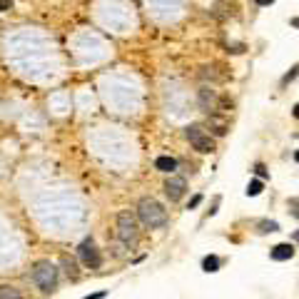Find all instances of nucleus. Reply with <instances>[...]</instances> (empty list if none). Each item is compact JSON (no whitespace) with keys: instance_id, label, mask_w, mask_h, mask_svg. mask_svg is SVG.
<instances>
[{"instance_id":"f257e3e1","label":"nucleus","mask_w":299,"mask_h":299,"mask_svg":"<svg viewBox=\"0 0 299 299\" xmlns=\"http://www.w3.org/2000/svg\"><path fill=\"white\" fill-rule=\"evenodd\" d=\"M137 217H140V222L145 224V227H150V230H160V227H165V224H167V209L157 200H152V197H142L140 200Z\"/></svg>"},{"instance_id":"f03ea898","label":"nucleus","mask_w":299,"mask_h":299,"mask_svg":"<svg viewBox=\"0 0 299 299\" xmlns=\"http://www.w3.org/2000/svg\"><path fill=\"white\" fill-rule=\"evenodd\" d=\"M32 282L40 287L43 292H53L55 284H58V267L53 265L50 259H43L37 262L35 269H32Z\"/></svg>"},{"instance_id":"7ed1b4c3","label":"nucleus","mask_w":299,"mask_h":299,"mask_svg":"<svg viewBox=\"0 0 299 299\" xmlns=\"http://www.w3.org/2000/svg\"><path fill=\"white\" fill-rule=\"evenodd\" d=\"M137 222H135V214L132 212H120L118 214V239L125 242V244H135L137 242Z\"/></svg>"},{"instance_id":"20e7f679","label":"nucleus","mask_w":299,"mask_h":299,"mask_svg":"<svg viewBox=\"0 0 299 299\" xmlns=\"http://www.w3.org/2000/svg\"><path fill=\"white\" fill-rule=\"evenodd\" d=\"M184 135H187V140H190V145L197 150V152H205L207 155V152H212V150H214V140L200 125H190V127L184 130Z\"/></svg>"},{"instance_id":"39448f33","label":"nucleus","mask_w":299,"mask_h":299,"mask_svg":"<svg viewBox=\"0 0 299 299\" xmlns=\"http://www.w3.org/2000/svg\"><path fill=\"white\" fill-rule=\"evenodd\" d=\"M78 254H80V259H83V265L90 267V269H97V267L102 265L100 252L95 249V242H92V239H85V242L78 247Z\"/></svg>"},{"instance_id":"423d86ee","label":"nucleus","mask_w":299,"mask_h":299,"mask_svg":"<svg viewBox=\"0 0 299 299\" xmlns=\"http://www.w3.org/2000/svg\"><path fill=\"white\" fill-rule=\"evenodd\" d=\"M184 192H187V182H184L182 177H170V179L165 182V195L170 197V202L182 200Z\"/></svg>"},{"instance_id":"0eeeda50","label":"nucleus","mask_w":299,"mask_h":299,"mask_svg":"<svg viewBox=\"0 0 299 299\" xmlns=\"http://www.w3.org/2000/svg\"><path fill=\"white\" fill-rule=\"evenodd\" d=\"M272 259L274 262H284V259H292L294 257V247L289 244V242H284V244H277V247H272Z\"/></svg>"},{"instance_id":"6e6552de","label":"nucleus","mask_w":299,"mask_h":299,"mask_svg":"<svg viewBox=\"0 0 299 299\" xmlns=\"http://www.w3.org/2000/svg\"><path fill=\"white\" fill-rule=\"evenodd\" d=\"M155 167H157L160 172H175V170H177V160L170 157V155H160V157L155 160Z\"/></svg>"},{"instance_id":"1a4fd4ad","label":"nucleus","mask_w":299,"mask_h":299,"mask_svg":"<svg viewBox=\"0 0 299 299\" xmlns=\"http://www.w3.org/2000/svg\"><path fill=\"white\" fill-rule=\"evenodd\" d=\"M200 105L209 112V110H214V105H217V97H214V92L209 90V88H202L200 90Z\"/></svg>"},{"instance_id":"9d476101","label":"nucleus","mask_w":299,"mask_h":299,"mask_svg":"<svg viewBox=\"0 0 299 299\" xmlns=\"http://www.w3.org/2000/svg\"><path fill=\"white\" fill-rule=\"evenodd\" d=\"M209 127L214 130V135H224V132H227V122H224L222 118H217V115H209Z\"/></svg>"},{"instance_id":"9b49d317","label":"nucleus","mask_w":299,"mask_h":299,"mask_svg":"<svg viewBox=\"0 0 299 299\" xmlns=\"http://www.w3.org/2000/svg\"><path fill=\"white\" fill-rule=\"evenodd\" d=\"M219 265H222V262H219V257H214V254H209V257L202 259V269H205V272H217Z\"/></svg>"},{"instance_id":"f8f14e48","label":"nucleus","mask_w":299,"mask_h":299,"mask_svg":"<svg viewBox=\"0 0 299 299\" xmlns=\"http://www.w3.org/2000/svg\"><path fill=\"white\" fill-rule=\"evenodd\" d=\"M0 299H23L20 292L15 287H8V284H0Z\"/></svg>"},{"instance_id":"ddd939ff","label":"nucleus","mask_w":299,"mask_h":299,"mask_svg":"<svg viewBox=\"0 0 299 299\" xmlns=\"http://www.w3.org/2000/svg\"><path fill=\"white\" fill-rule=\"evenodd\" d=\"M262 190H265V184H262V179H252V182H249V187H247V195H249V197H257Z\"/></svg>"},{"instance_id":"4468645a","label":"nucleus","mask_w":299,"mask_h":299,"mask_svg":"<svg viewBox=\"0 0 299 299\" xmlns=\"http://www.w3.org/2000/svg\"><path fill=\"white\" fill-rule=\"evenodd\" d=\"M277 230H279V224H277V222H269V219L259 222V232H277Z\"/></svg>"},{"instance_id":"2eb2a0df","label":"nucleus","mask_w":299,"mask_h":299,"mask_svg":"<svg viewBox=\"0 0 299 299\" xmlns=\"http://www.w3.org/2000/svg\"><path fill=\"white\" fill-rule=\"evenodd\" d=\"M62 267H65V272L75 279V277H78V267H75V262L72 259H62Z\"/></svg>"},{"instance_id":"dca6fc26","label":"nucleus","mask_w":299,"mask_h":299,"mask_svg":"<svg viewBox=\"0 0 299 299\" xmlns=\"http://www.w3.org/2000/svg\"><path fill=\"white\" fill-rule=\"evenodd\" d=\"M297 75H299V65H294V67H292V70H289V72L284 75V78H282V85H287V83H292V80L297 78Z\"/></svg>"},{"instance_id":"f3484780","label":"nucleus","mask_w":299,"mask_h":299,"mask_svg":"<svg viewBox=\"0 0 299 299\" xmlns=\"http://www.w3.org/2000/svg\"><path fill=\"white\" fill-rule=\"evenodd\" d=\"M289 209L294 217H299V200H289Z\"/></svg>"},{"instance_id":"a211bd4d","label":"nucleus","mask_w":299,"mask_h":299,"mask_svg":"<svg viewBox=\"0 0 299 299\" xmlns=\"http://www.w3.org/2000/svg\"><path fill=\"white\" fill-rule=\"evenodd\" d=\"M254 172H257L259 177H267V170H265V165H254Z\"/></svg>"},{"instance_id":"6ab92c4d","label":"nucleus","mask_w":299,"mask_h":299,"mask_svg":"<svg viewBox=\"0 0 299 299\" xmlns=\"http://www.w3.org/2000/svg\"><path fill=\"white\" fill-rule=\"evenodd\" d=\"M13 5V0H0V13H3V10H8Z\"/></svg>"},{"instance_id":"aec40b11","label":"nucleus","mask_w":299,"mask_h":299,"mask_svg":"<svg viewBox=\"0 0 299 299\" xmlns=\"http://www.w3.org/2000/svg\"><path fill=\"white\" fill-rule=\"evenodd\" d=\"M200 202H202V197H200V195H197V197H195V200H192V202H190V207H187V209H195V207H197V205H200Z\"/></svg>"},{"instance_id":"412c9836","label":"nucleus","mask_w":299,"mask_h":299,"mask_svg":"<svg viewBox=\"0 0 299 299\" xmlns=\"http://www.w3.org/2000/svg\"><path fill=\"white\" fill-rule=\"evenodd\" d=\"M105 297V292H97V294H88L85 299H102Z\"/></svg>"},{"instance_id":"4be33fe9","label":"nucleus","mask_w":299,"mask_h":299,"mask_svg":"<svg viewBox=\"0 0 299 299\" xmlns=\"http://www.w3.org/2000/svg\"><path fill=\"white\" fill-rule=\"evenodd\" d=\"M254 3H257V5H272L274 0H254Z\"/></svg>"},{"instance_id":"5701e85b","label":"nucleus","mask_w":299,"mask_h":299,"mask_svg":"<svg viewBox=\"0 0 299 299\" xmlns=\"http://www.w3.org/2000/svg\"><path fill=\"white\" fill-rule=\"evenodd\" d=\"M292 112H294V118L299 120V105H294V107H292Z\"/></svg>"},{"instance_id":"b1692460","label":"nucleus","mask_w":299,"mask_h":299,"mask_svg":"<svg viewBox=\"0 0 299 299\" xmlns=\"http://www.w3.org/2000/svg\"><path fill=\"white\" fill-rule=\"evenodd\" d=\"M292 25H294V28H299V18H292Z\"/></svg>"},{"instance_id":"393cba45","label":"nucleus","mask_w":299,"mask_h":299,"mask_svg":"<svg viewBox=\"0 0 299 299\" xmlns=\"http://www.w3.org/2000/svg\"><path fill=\"white\" fill-rule=\"evenodd\" d=\"M294 160H297V162H299V150H297V152H294Z\"/></svg>"},{"instance_id":"a878e982","label":"nucleus","mask_w":299,"mask_h":299,"mask_svg":"<svg viewBox=\"0 0 299 299\" xmlns=\"http://www.w3.org/2000/svg\"><path fill=\"white\" fill-rule=\"evenodd\" d=\"M294 239H297V242H299V232H297V235H294Z\"/></svg>"}]
</instances>
